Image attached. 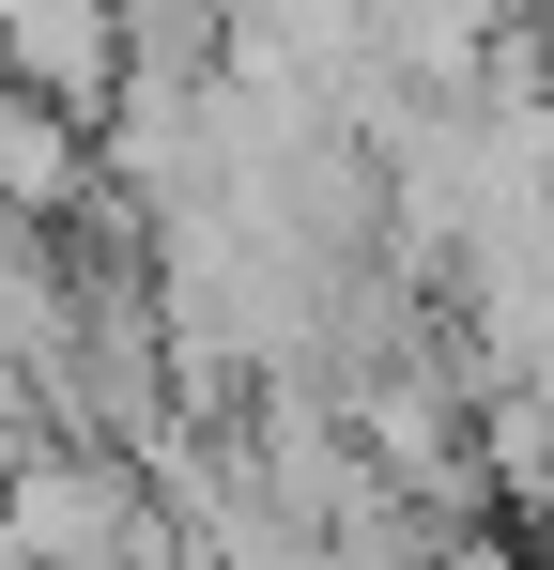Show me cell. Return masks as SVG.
Returning a JSON list of instances; mask_svg holds the SVG:
<instances>
[{"mask_svg":"<svg viewBox=\"0 0 554 570\" xmlns=\"http://www.w3.org/2000/svg\"><path fill=\"white\" fill-rule=\"evenodd\" d=\"M0 540H16V570H155V493L92 432H47L0 478Z\"/></svg>","mask_w":554,"mask_h":570,"instance_id":"6da1fadb","label":"cell"},{"mask_svg":"<svg viewBox=\"0 0 554 570\" xmlns=\"http://www.w3.org/2000/svg\"><path fill=\"white\" fill-rule=\"evenodd\" d=\"M92 186V124H62L47 94H0V216L31 232V216H62Z\"/></svg>","mask_w":554,"mask_h":570,"instance_id":"7a4b0ae2","label":"cell"}]
</instances>
